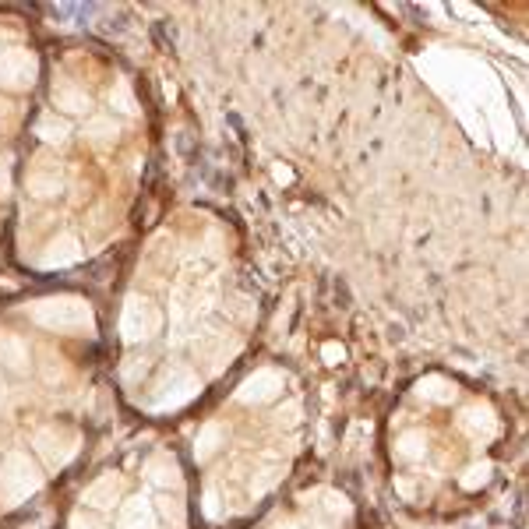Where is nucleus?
<instances>
[{
	"instance_id": "nucleus-13",
	"label": "nucleus",
	"mask_w": 529,
	"mask_h": 529,
	"mask_svg": "<svg viewBox=\"0 0 529 529\" xmlns=\"http://www.w3.org/2000/svg\"><path fill=\"white\" fill-rule=\"evenodd\" d=\"M117 498H120V477H99L96 484H89L85 487V494H82V501L89 508H99V512H106V508H113L117 505Z\"/></svg>"
},
{
	"instance_id": "nucleus-26",
	"label": "nucleus",
	"mask_w": 529,
	"mask_h": 529,
	"mask_svg": "<svg viewBox=\"0 0 529 529\" xmlns=\"http://www.w3.org/2000/svg\"><path fill=\"white\" fill-rule=\"evenodd\" d=\"M4 395H8V385H4V378H0V406H4Z\"/></svg>"
},
{
	"instance_id": "nucleus-11",
	"label": "nucleus",
	"mask_w": 529,
	"mask_h": 529,
	"mask_svg": "<svg viewBox=\"0 0 529 529\" xmlns=\"http://www.w3.org/2000/svg\"><path fill=\"white\" fill-rule=\"evenodd\" d=\"M0 367L18 374L29 371V346H25V339H18L15 332H4V328H0Z\"/></svg>"
},
{
	"instance_id": "nucleus-21",
	"label": "nucleus",
	"mask_w": 529,
	"mask_h": 529,
	"mask_svg": "<svg viewBox=\"0 0 529 529\" xmlns=\"http://www.w3.org/2000/svg\"><path fill=\"white\" fill-rule=\"evenodd\" d=\"M487 477H491V462H473L470 470L459 477V484L466 487V491H477V487L487 484Z\"/></svg>"
},
{
	"instance_id": "nucleus-27",
	"label": "nucleus",
	"mask_w": 529,
	"mask_h": 529,
	"mask_svg": "<svg viewBox=\"0 0 529 529\" xmlns=\"http://www.w3.org/2000/svg\"><path fill=\"white\" fill-rule=\"evenodd\" d=\"M276 529H300V526H297V522H279Z\"/></svg>"
},
{
	"instance_id": "nucleus-10",
	"label": "nucleus",
	"mask_w": 529,
	"mask_h": 529,
	"mask_svg": "<svg viewBox=\"0 0 529 529\" xmlns=\"http://www.w3.org/2000/svg\"><path fill=\"white\" fill-rule=\"evenodd\" d=\"M25 187H29V194H36V198H57V194L64 191V173H60V166H36V170L25 177Z\"/></svg>"
},
{
	"instance_id": "nucleus-24",
	"label": "nucleus",
	"mask_w": 529,
	"mask_h": 529,
	"mask_svg": "<svg viewBox=\"0 0 529 529\" xmlns=\"http://www.w3.org/2000/svg\"><path fill=\"white\" fill-rule=\"evenodd\" d=\"M71 529H106V526L96 519H85V515H75V519H71Z\"/></svg>"
},
{
	"instance_id": "nucleus-8",
	"label": "nucleus",
	"mask_w": 529,
	"mask_h": 529,
	"mask_svg": "<svg viewBox=\"0 0 529 529\" xmlns=\"http://www.w3.org/2000/svg\"><path fill=\"white\" fill-rule=\"evenodd\" d=\"M459 431H466L473 441H491L498 434V417L491 406H466L459 413Z\"/></svg>"
},
{
	"instance_id": "nucleus-14",
	"label": "nucleus",
	"mask_w": 529,
	"mask_h": 529,
	"mask_svg": "<svg viewBox=\"0 0 529 529\" xmlns=\"http://www.w3.org/2000/svg\"><path fill=\"white\" fill-rule=\"evenodd\" d=\"M417 395L420 399H427V403H455V395H459V388L452 385L448 378H441V374H427V378L417 381Z\"/></svg>"
},
{
	"instance_id": "nucleus-25",
	"label": "nucleus",
	"mask_w": 529,
	"mask_h": 529,
	"mask_svg": "<svg viewBox=\"0 0 529 529\" xmlns=\"http://www.w3.org/2000/svg\"><path fill=\"white\" fill-rule=\"evenodd\" d=\"M325 360H328V364H339V360H343V346L328 343V346H325Z\"/></svg>"
},
{
	"instance_id": "nucleus-19",
	"label": "nucleus",
	"mask_w": 529,
	"mask_h": 529,
	"mask_svg": "<svg viewBox=\"0 0 529 529\" xmlns=\"http://www.w3.org/2000/svg\"><path fill=\"white\" fill-rule=\"evenodd\" d=\"M395 455L399 459H424L427 455V434L424 431H406L395 445Z\"/></svg>"
},
{
	"instance_id": "nucleus-18",
	"label": "nucleus",
	"mask_w": 529,
	"mask_h": 529,
	"mask_svg": "<svg viewBox=\"0 0 529 529\" xmlns=\"http://www.w3.org/2000/svg\"><path fill=\"white\" fill-rule=\"evenodd\" d=\"M36 135L43 138L46 145H64L71 135V127H68V120H60V117H39Z\"/></svg>"
},
{
	"instance_id": "nucleus-7",
	"label": "nucleus",
	"mask_w": 529,
	"mask_h": 529,
	"mask_svg": "<svg viewBox=\"0 0 529 529\" xmlns=\"http://www.w3.org/2000/svg\"><path fill=\"white\" fill-rule=\"evenodd\" d=\"M286 388V374L276 371V367H261V371H254L251 378L240 381L237 388V399L247 406H258V403H272L279 392Z\"/></svg>"
},
{
	"instance_id": "nucleus-23",
	"label": "nucleus",
	"mask_w": 529,
	"mask_h": 529,
	"mask_svg": "<svg viewBox=\"0 0 529 529\" xmlns=\"http://www.w3.org/2000/svg\"><path fill=\"white\" fill-rule=\"evenodd\" d=\"M11 191V166H8V159H0V198Z\"/></svg>"
},
{
	"instance_id": "nucleus-5",
	"label": "nucleus",
	"mask_w": 529,
	"mask_h": 529,
	"mask_svg": "<svg viewBox=\"0 0 529 529\" xmlns=\"http://www.w3.org/2000/svg\"><path fill=\"white\" fill-rule=\"evenodd\" d=\"M39 78V57L25 46H8L0 50V89L25 92Z\"/></svg>"
},
{
	"instance_id": "nucleus-22",
	"label": "nucleus",
	"mask_w": 529,
	"mask_h": 529,
	"mask_svg": "<svg viewBox=\"0 0 529 529\" xmlns=\"http://www.w3.org/2000/svg\"><path fill=\"white\" fill-rule=\"evenodd\" d=\"M110 103L117 106L120 113H127V117H135V113H138V103H135V96H131V89H127V82H117V85H113Z\"/></svg>"
},
{
	"instance_id": "nucleus-20",
	"label": "nucleus",
	"mask_w": 529,
	"mask_h": 529,
	"mask_svg": "<svg viewBox=\"0 0 529 529\" xmlns=\"http://www.w3.org/2000/svg\"><path fill=\"white\" fill-rule=\"evenodd\" d=\"M85 135L99 145H110V142H117L120 127H117V120H110V117H92L89 124H85Z\"/></svg>"
},
{
	"instance_id": "nucleus-3",
	"label": "nucleus",
	"mask_w": 529,
	"mask_h": 529,
	"mask_svg": "<svg viewBox=\"0 0 529 529\" xmlns=\"http://www.w3.org/2000/svg\"><path fill=\"white\" fill-rule=\"evenodd\" d=\"M202 392V378L194 371H187V367H180V364H173V367H166L163 374H159V381H156V388H152V399H149V406L152 410H180V406H187L194 399V395Z\"/></svg>"
},
{
	"instance_id": "nucleus-6",
	"label": "nucleus",
	"mask_w": 529,
	"mask_h": 529,
	"mask_svg": "<svg viewBox=\"0 0 529 529\" xmlns=\"http://www.w3.org/2000/svg\"><path fill=\"white\" fill-rule=\"evenodd\" d=\"M32 445H36L39 459H43L50 470H64V466L78 455V434L71 431V427H43V431H36Z\"/></svg>"
},
{
	"instance_id": "nucleus-17",
	"label": "nucleus",
	"mask_w": 529,
	"mask_h": 529,
	"mask_svg": "<svg viewBox=\"0 0 529 529\" xmlns=\"http://www.w3.org/2000/svg\"><path fill=\"white\" fill-rule=\"evenodd\" d=\"M149 480L159 487H180V466L170 455H156V459H149Z\"/></svg>"
},
{
	"instance_id": "nucleus-9",
	"label": "nucleus",
	"mask_w": 529,
	"mask_h": 529,
	"mask_svg": "<svg viewBox=\"0 0 529 529\" xmlns=\"http://www.w3.org/2000/svg\"><path fill=\"white\" fill-rule=\"evenodd\" d=\"M78 258H82V244H78V237L64 233V237H57V240L46 244L39 265H43V269H64V265H75Z\"/></svg>"
},
{
	"instance_id": "nucleus-1",
	"label": "nucleus",
	"mask_w": 529,
	"mask_h": 529,
	"mask_svg": "<svg viewBox=\"0 0 529 529\" xmlns=\"http://www.w3.org/2000/svg\"><path fill=\"white\" fill-rule=\"evenodd\" d=\"M29 318L36 325L50 328V332H68V336H92L96 332V314L85 297L75 293H57V297H43L29 307Z\"/></svg>"
},
{
	"instance_id": "nucleus-16",
	"label": "nucleus",
	"mask_w": 529,
	"mask_h": 529,
	"mask_svg": "<svg viewBox=\"0 0 529 529\" xmlns=\"http://www.w3.org/2000/svg\"><path fill=\"white\" fill-rule=\"evenodd\" d=\"M219 445H226V424L212 420V424L202 427V434H198V445H194V455H198V462L212 459V455L219 452Z\"/></svg>"
},
{
	"instance_id": "nucleus-12",
	"label": "nucleus",
	"mask_w": 529,
	"mask_h": 529,
	"mask_svg": "<svg viewBox=\"0 0 529 529\" xmlns=\"http://www.w3.org/2000/svg\"><path fill=\"white\" fill-rule=\"evenodd\" d=\"M120 529H156V508L149 498H127L120 508Z\"/></svg>"
},
{
	"instance_id": "nucleus-4",
	"label": "nucleus",
	"mask_w": 529,
	"mask_h": 529,
	"mask_svg": "<svg viewBox=\"0 0 529 529\" xmlns=\"http://www.w3.org/2000/svg\"><path fill=\"white\" fill-rule=\"evenodd\" d=\"M159 328H163V314H159V307L152 304L149 297L131 293L124 311H120V336H124V343H145V339L156 336Z\"/></svg>"
},
{
	"instance_id": "nucleus-2",
	"label": "nucleus",
	"mask_w": 529,
	"mask_h": 529,
	"mask_svg": "<svg viewBox=\"0 0 529 529\" xmlns=\"http://www.w3.org/2000/svg\"><path fill=\"white\" fill-rule=\"evenodd\" d=\"M43 487V473L25 452H11L0 459V501L4 505H22Z\"/></svg>"
},
{
	"instance_id": "nucleus-15",
	"label": "nucleus",
	"mask_w": 529,
	"mask_h": 529,
	"mask_svg": "<svg viewBox=\"0 0 529 529\" xmlns=\"http://www.w3.org/2000/svg\"><path fill=\"white\" fill-rule=\"evenodd\" d=\"M53 103L68 113H85L89 110V92L78 89V85H71V82H57L53 85Z\"/></svg>"
}]
</instances>
